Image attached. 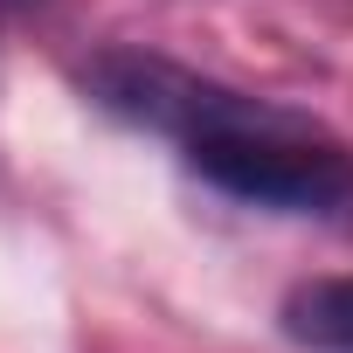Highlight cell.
<instances>
[{"label": "cell", "instance_id": "1", "mask_svg": "<svg viewBox=\"0 0 353 353\" xmlns=\"http://www.w3.org/2000/svg\"><path fill=\"white\" fill-rule=\"evenodd\" d=\"M77 90L104 118L181 145V159L201 181L243 208L339 229L353 222V145L291 104L250 97L145 49H97L77 70Z\"/></svg>", "mask_w": 353, "mask_h": 353}, {"label": "cell", "instance_id": "2", "mask_svg": "<svg viewBox=\"0 0 353 353\" xmlns=\"http://www.w3.org/2000/svg\"><path fill=\"white\" fill-rule=\"evenodd\" d=\"M284 339L305 353H353V277H312L277 312Z\"/></svg>", "mask_w": 353, "mask_h": 353}]
</instances>
